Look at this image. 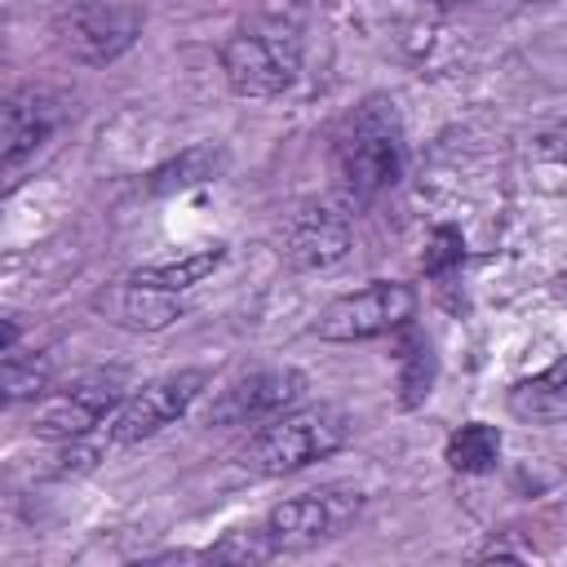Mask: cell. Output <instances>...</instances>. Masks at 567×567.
<instances>
[{
	"label": "cell",
	"mask_w": 567,
	"mask_h": 567,
	"mask_svg": "<svg viewBox=\"0 0 567 567\" xmlns=\"http://www.w3.org/2000/svg\"><path fill=\"white\" fill-rule=\"evenodd\" d=\"M332 177L350 204L390 190L403 177V120L390 97H363L332 137Z\"/></svg>",
	"instance_id": "obj_1"
},
{
	"label": "cell",
	"mask_w": 567,
	"mask_h": 567,
	"mask_svg": "<svg viewBox=\"0 0 567 567\" xmlns=\"http://www.w3.org/2000/svg\"><path fill=\"white\" fill-rule=\"evenodd\" d=\"M221 75L239 97H279L301 75V31L288 18H252L239 22L221 53Z\"/></svg>",
	"instance_id": "obj_2"
},
{
	"label": "cell",
	"mask_w": 567,
	"mask_h": 567,
	"mask_svg": "<svg viewBox=\"0 0 567 567\" xmlns=\"http://www.w3.org/2000/svg\"><path fill=\"white\" fill-rule=\"evenodd\" d=\"M346 439H350V416L341 408H332V403L288 408V412L261 421V430L239 452V465L248 474L275 478V474H292V470H306V465L332 456L337 447H346Z\"/></svg>",
	"instance_id": "obj_3"
},
{
	"label": "cell",
	"mask_w": 567,
	"mask_h": 567,
	"mask_svg": "<svg viewBox=\"0 0 567 567\" xmlns=\"http://www.w3.org/2000/svg\"><path fill=\"white\" fill-rule=\"evenodd\" d=\"M363 509V492L359 487H315V492H297L279 505H270V514L257 523L266 532V540L275 545V554H292V549H315L323 540H337Z\"/></svg>",
	"instance_id": "obj_4"
},
{
	"label": "cell",
	"mask_w": 567,
	"mask_h": 567,
	"mask_svg": "<svg viewBox=\"0 0 567 567\" xmlns=\"http://www.w3.org/2000/svg\"><path fill=\"white\" fill-rule=\"evenodd\" d=\"M142 31V13L120 0H75L53 13V40L71 62L106 66L133 49Z\"/></svg>",
	"instance_id": "obj_5"
},
{
	"label": "cell",
	"mask_w": 567,
	"mask_h": 567,
	"mask_svg": "<svg viewBox=\"0 0 567 567\" xmlns=\"http://www.w3.org/2000/svg\"><path fill=\"white\" fill-rule=\"evenodd\" d=\"M204 385H208V377L195 372V368H182V372H168V377L146 381L142 390H133V394L97 425L102 439H106V447L120 452V447H133V443L159 434L164 425H173L177 416L190 412V403L204 394Z\"/></svg>",
	"instance_id": "obj_6"
},
{
	"label": "cell",
	"mask_w": 567,
	"mask_h": 567,
	"mask_svg": "<svg viewBox=\"0 0 567 567\" xmlns=\"http://www.w3.org/2000/svg\"><path fill=\"white\" fill-rule=\"evenodd\" d=\"M124 390H128V372H124V368H93V372H80L71 385L53 390V394L35 408L31 430H35L40 439H53V443L93 434V430L124 403Z\"/></svg>",
	"instance_id": "obj_7"
},
{
	"label": "cell",
	"mask_w": 567,
	"mask_h": 567,
	"mask_svg": "<svg viewBox=\"0 0 567 567\" xmlns=\"http://www.w3.org/2000/svg\"><path fill=\"white\" fill-rule=\"evenodd\" d=\"M416 292L394 279H372L337 301H328L315 319V332L323 341H372L381 332H394L412 319Z\"/></svg>",
	"instance_id": "obj_8"
},
{
	"label": "cell",
	"mask_w": 567,
	"mask_h": 567,
	"mask_svg": "<svg viewBox=\"0 0 567 567\" xmlns=\"http://www.w3.org/2000/svg\"><path fill=\"white\" fill-rule=\"evenodd\" d=\"M350 199L337 190L332 199L301 204L284 226V257L297 270H328L337 266L354 244V217Z\"/></svg>",
	"instance_id": "obj_9"
},
{
	"label": "cell",
	"mask_w": 567,
	"mask_h": 567,
	"mask_svg": "<svg viewBox=\"0 0 567 567\" xmlns=\"http://www.w3.org/2000/svg\"><path fill=\"white\" fill-rule=\"evenodd\" d=\"M306 385H310L306 372L284 368V363H279V368L244 372L239 381H230V385L221 390V399L213 403L208 421H213V425H261V421L288 412V408H297L301 394H306Z\"/></svg>",
	"instance_id": "obj_10"
},
{
	"label": "cell",
	"mask_w": 567,
	"mask_h": 567,
	"mask_svg": "<svg viewBox=\"0 0 567 567\" xmlns=\"http://www.w3.org/2000/svg\"><path fill=\"white\" fill-rule=\"evenodd\" d=\"M58 124H62V102L49 89H35V84L13 89L4 97V111H0V164H4V173L13 177L22 168V159H31L53 137Z\"/></svg>",
	"instance_id": "obj_11"
},
{
	"label": "cell",
	"mask_w": 567,
	"mask_h": 567,
	"mask_svg": "<svg viewBox=\"0 0 567 567\" xmlns=\"http://www.w3.org/2000/svg\"><path fill=\"white\" fill-rule=\"evenodd\" d=\"M221 168H226V151L213 146V142H199V146L177 151V155L164 159L159 168H151V173H146V190H151V195H186V190H195V186L217 182Z\"/></svg>",
	"instance_id": "obj_12"
},
{
	"label": "cell",
	"mask_w": 567,
	"mask_h": 567,
	"mask_svg": "<svg viewBox=\"0 0 567 567\" xmlns=\"http://www.w3.org/2000/svg\"><path fill=\"white\" fill-rule=\"evenodd\" d=\"M182 297L177 292H168V288H151V284H137V279H128L115 297H111V315H115V323H124V328H133V332H159V328H168L173 319H182Z\"/></svg>",
	"instance_id": "obj_13"
},
{
	"label": "cell",
	"mask_w": 567,
	"mask_h": 567,
	"mask_svg": "<svg viewBox=\"0 0 567 567\" xmlns=\"http://www.w3.org/2000/svg\"><path fill=\"white\" fill-rule=\"evenodd\" d=\"M509 412L523 421H554L567 412V354L540 368L536 377H523L509 390Z\"/></svg>",
	"instance_id": "obj_14"
},
{
	"label": "cell",
	"mask_w": 567,
	"mask_h": 567,
	"mask_svg": "<svg viewBox=\"0 0 567 567\" xmlns=\"http://www.w3.org/2000/svg\"><path fill=\"white\" fill-rule=\"evenodd\" d=\"M221 261H226V248H221V244H204V248H190V252H182V257L151 261V266L133 270L128 279L151 284V288H168V292H186V288L204 284Z\"/></svg>",
	"instance_id": "obj_15"
},
{
	"label": "cell",
	"mask_w": 567,
	"mask_h": 567,
	"mask_svg": "<svg viewBox=\"0 0 567 567\" xmlns=\"http://www.w3.org/2000/svg\"><path fill=\"white\" fill-rule=\"evenodd\" d=\"M434 377H439V354L430 346L425 332H408L403 346H399V403L403 408H421L434 390Z\"/></svg>",
	"instance_id": "obj_16"
},
{
	"label": "cell",
	"mask_w": 567,
	"mask_h": 567,
	"mask_svg": "<svg viewBox=\"0 0 567 567\" xmlns=\"http://www.w3.org/2000/svg\"><path fill=\"white\" fill-rule=\"evenodd\" d=\"M443 461L456 474H487L501 461V430L487 425V421H465L461 430H452V439L443 447Z\"/></svg>",
	"instance_id": "obj_17"
},
{
	"label": "cell",
	"mask_w": 567,
	"mask_h": 567,
	"mask_svg": "<svg viewBox=\"0 0 567 567\" xmlns=\"http://www.w3.org/2000/svg\"><path fill=\"white\" fill-rule=\"evenodd\" d=\"M49 381H53V359L44 350H18V346L4 350V399L9 403L40 399Z\"/></svg>",
	"instance_id": "obj_18"
},
{
	"label": "cell",
	"mask_w": 567,
	"mask_h": 567,
	"mask_svg": "<svg viewBox=\"0 0 567 567\" xmlns=\"http://www.w3.org/2000/svg\"><path fill=\"white\" fill-rule=\"evenodd\" d=\"M195 558H208V563H266V558H275V545L266 540L261 527H239V532H226L217 545L199 549Z\"/></svg>",
	"instance_id": "obj_19"
},
{
	"label": "cell",
	"mask_w": 567,
	"mask_h": 567,
	"mask_svg": "<svg viewBox=\"0 0 567 567\" xmlns=\"http://www.w3.org/2000/svg\"><path fill=\"white\" fill-rule=\"evenodd\" d=\"M465 261V239L456 226H434L430 230V244H425V257H421V270L430 279H452V270Z\"/></svg>",
	"instance_id": "obj_20"
},
{
	"label": "cell",
	"mask_w": 567,
	"mask_h": 567,
	"mask_svg": "<svg viewBox=\"0 0 567 567\" xmlns=\"http://www.w3.org/2000/svg\"><path fill=\"white\" fill-rule=\"evenodd\" d=\"M536 151H540L545 159H554V164H567V120H558L554 128H545V133L536 137Z\"/></svg>",
	"instance_id": "obj_21"
},
{
	"label": "cell",
	"mask_w": 567,
	"mask_h": 567,
	"mask_svg": "<svg viewBox=\"0 0 567 567\" xmlns=\"http://www.w3.org/2000/svg\"><path fill=\"white\" fill-rule=\"evenodd\" d=\"M554 297H558V301H563V306H567V270H563V275H558V279H554Z\"/></svg>",
	"instance_id": "obj_22"
},
{
	"label": "cell",
	"mask_w": 567,
	"mask_h": 567,
	"mask_svg": "<svg viewBox=\"0 0 567 567\" xmlns=\"http://www.w3.org/2000/svg\"><path fill=\"white\" fill-rule=\"evenodd\" d=\"M425 4H465V0H425Z\"/></svg>",
	"instance_id": "obj_23"
},
{
	"label": "cell",
	"mask_w": 567,
	"mask_h": 567,
	"mask_svg": "<svg viewBox=\"0 0 567 567\" xmlns=\"http://www.w3.org/2000/svg\"><path fill=\"white\" fill-rule=\"evenodd\" d=\"M292 4H310V0H292Z\"/></svg>",
	"instance_id": "obj_24"
}]
</instances>
